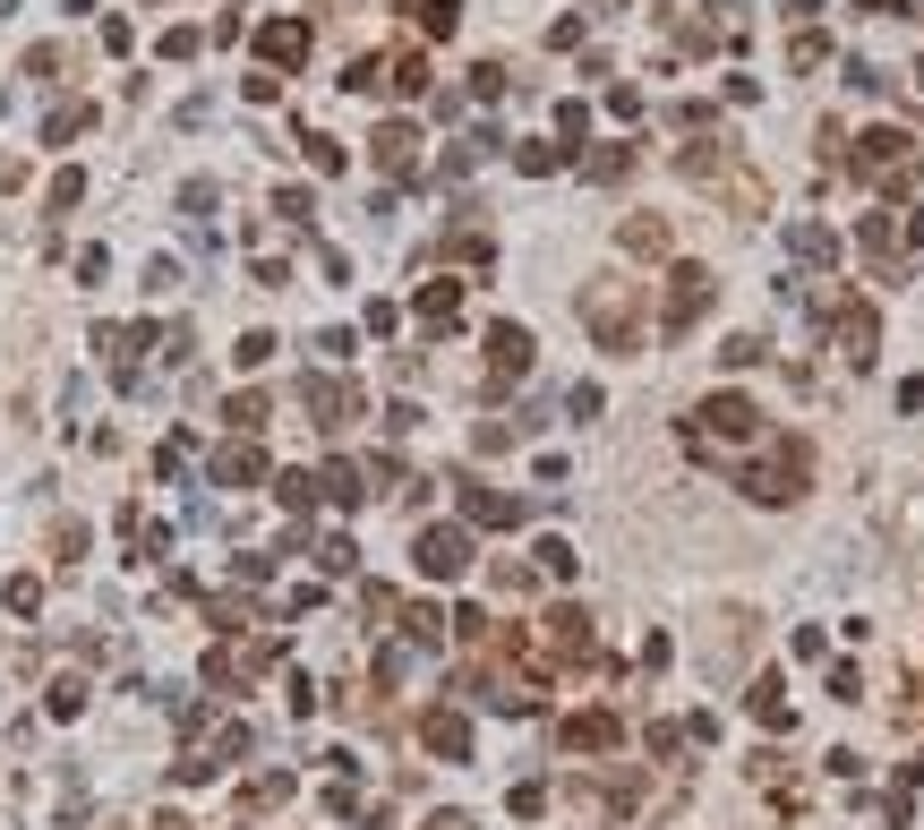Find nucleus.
Returning <instances> with one entry per match:
<instances>
[{
	"instance_id": "nucleus-16",
	"label": "nucleus",
	"mask_w": 924,
	"mask_h": 830,
	"mask_svg": "<svg viewBox=\"0 0 924 830\" xmlns=\"http://www.w3.org/2000/svg\"><path fill=\"white\" fill-rule=\"evenodd\" d=\"M428 830H471V822H463V813H437V822H428Z\"/></svg>"
},
{
	"instance_id": "nucleus-11",
	"label": "nucleus",
	"mask_w": 924,
	"mask_h": 830,
	"mask_svg": "<svg viewBox=\"0 0 924 830\" xmlns=\"http://www.w3.org/2000/svg\"><path fill=\"white\" fill-rule=\"evenodd\" d=\"M215 471H224V479H257V471H266V454H257V446H231Z\"/></svg>"
},
{
	"instance_id": "nucleus-6",
	"label": "nucleus",
	"mask_w": 924,
	"mask_h": 830,
	"mask_svg": "<svg viewBox=\"0 0 924 830\" xmlns=\"http://www.w3.org/2000/svg\"><path fill=\"white\" fill-rule=\"evenodd\" d=\"M488 352H497V377H513V369H531V334H522V325H497Z\"/></svg>"
},
{
	"instance_id": "nucleus-4",
	"label": "nucleus",
	"mask_w": 924,
	"mask_h": 830,
	"mask_svg": "<svg viewBox=\"0 0 924 830\" xmlns=\"http://www.w3.org/2000/svg\"><path fill=\"white\" fill-rule=\"evenodd\" d=\"M463 566H471V540H463V531H419V574H463Z\"/></svg>"
},
{
	"instance_id": "nucleus-15",
	"label": "nucleus",
	"mask_w": 924,
	"mask_h": 830,
	"mask_svg": "<svg viewBox=\"0 0 924 830\" xmlns=\"http://www.w3.org/2000/svg\"><path fill=\"white\" fill-rule=\"evenodd\" d=\"M625 249H668V224H625Z\"/></svg>"
},
{
	"instance_id": "nucleus-9",
	"label": "nucleus",
	"mask_w": 924,
	"mask_h": 830,
	"mask_svg": "<svg viewBox=\"0 0 924 830\" xmlns=\"http://www.w3.org/2000/svg\"><path fill=\"white\" fill-rule=\"evenodd\" d=\"M377 163H385V172H412V128H403V121L377 128Z\"/></svg>"
},
{
	"instance_id": "nucleus-5",
	"label": "nucleus",
	"mask_w": 924,
	"mask_h": 830,
	"mask_svg": "<svg viewBox=\"0 0 924 830\" xmlns=\"http://www.w3.org/2000/svg\"><path fill=\"white\" fill-rule=\"evenodd\" d=\"M899 163H907V137H899V128H873L864 155H856V172H899Z\"/></svg>"
},
{
	"instance_id": "nucleus-7",
	"label": "nucleus",
	"mask_w": 924,
	"mask_h": 830,
	"mask_svg": "<svg viewBox=\"0 0 924 830\" xmlns=\"http://www.w3.org/2000/svg\"><path fill=\"white\" fill-rule=\"evenodd\" d=\"M257 43H266V61H300V52H309V27H300V18H283V27H266Z\"/></svg>"
},
{
	"instance_id": "nucleus-2",
	"label": "nucleus",
	"mask_w": 924,
	"mask_h": 830,
	"mask_svg": "<svg viewBox=\"0 0 924 830\" xmlns=\"http://www.w3.org/2000/svg\"><path fill=\"white\" fill-rule=\"evenodd\" d=\"M702 309H710V274H702V266H676V274H668V309H660V325H668V334H685Z\"/></svg>"
},
{
	"instance_id": "nucleus-3",
	"label": "nucleus",
	"mask_w": 924,
	"mask_h": 830,
	"mask_svg": "<svg viewBox=\"0 0 924 830\" xmlns=\"http://www.w3.org/2000/svg\"><path fill=\"white\" fill-rule=\"evenodd\" d=\"M745 488H754L762 506H788V497L804 488V454H770V463H754V471H745Z\"/></svg>"
},
{
	"instance_id": "nucleus-12",
	"label": "nucleus",
	"mask_w": 924,
	"mask_h": 830,
	"mask_svg": "<svg viewBox=\"0 0 924 830\" xmlns=\"http://www.w3.org/2000/svg\"><path fill=\"white\" fill-rule=\"evenodd\" d=\"M95 121V112H86V103H69V112H52V128H43V137H52V146H61V137H77V128Z\"/></svg>"
},
{
	"instance_id": "nucleus-14",
	"label": "nucleus",
	"mask_w": 924,
	"mask_h": 830,
	"mask_svg": "<svg viewBox=\"0 0 924 830\" xmlns=\"http://www.w3.org/2000/svg\"><path fill=\"white\" fill-rule=\"evenodd\" d=\"M788 249H797V257H830V231H813V224H797V231H788Z\"/></svg>"
},
{
	"instance_id": "nucleus-13",
	"label": "nucleus",
	"mask_w": 924,
	"mask_h": 830,
	"mask_svg": "<svg viewBox=\"0 0 924 830\" xmlns=\"http://www.w3.org/2000/svg\"><path fill=\"white\" fill-rule=\"evenodd\" d=\"M454 309H463V300H454L446 283H437V291H428V300H419V318H428V325H454Z\"/></svg>"
},
{
	"instance_id": "nucleus-10",
	"label": "nucleus",
	"mask_w": 924,
	"mask_h": 830,
	"mask_svg": "<svg viewBox=\"0 0 924 830\" xmlns=\"http://www.w3.org/2000/svg\"><path fill=\"white\" fill-rule=\"evenodd\" d=\"M565 745H574V754H600V745H616V728H608V719H574Z\"/></svg>"
},
{
	"instance_id": "nucleus-17",
	"label": "nucleus",
	"mask_w": 924,
	"mask_h": 830,
	"mask_svg": "<svg viewBox=\"0 0 924 830\" xmlns=\"http://www.w3.org/2000/svg\"><path fill=\"white\" fill-rule=\"evenodd\" d=\"M856 9H873V18H891V9H899V0H856Z\"/></svg>"
},
{
	"instance_id": "nucleus-1",
	"label": "nucleus",
	"mask_w": 924,
	"mask_h": 830,
	"mask_svg": "<svg viewBox=\"0 0 924 830\" xmlns=\"http://www.w3.org/2000/svg\"><path fill=\"white\" fill-rule=\"evenodd\" d=\"M582 325H600V343H616V352L634 343V300H625V283H616V274H608L600 291H582Z\"/></svg>"
},
{
	"instance_id": "nucleus-8",
	"label": "nucleus",
	"mask_w": 924,
	"mask_h": 830,
	"mask_svg": "<svg viewBox=\"0 0 924 830\" xmlns=\"http://www.w3.org/2000/svg\"><path fill=\"white\" fill-rule=\"evenodd\" d=\"M428 745H437V754H463V745H471V728H463V719H454V710H428Z\"/></svg>"
}]
</instances>
